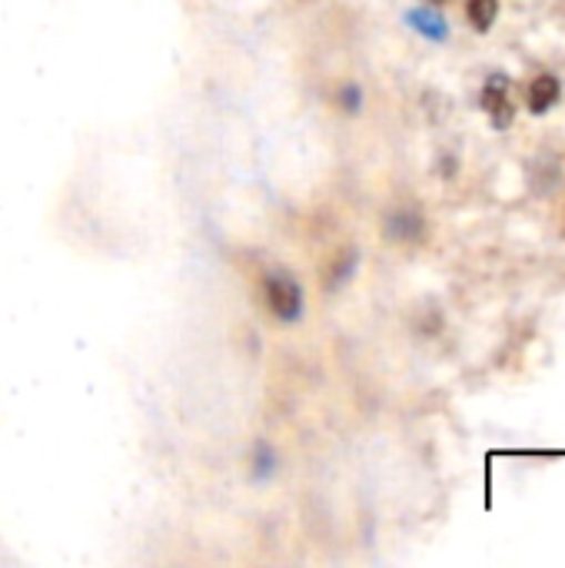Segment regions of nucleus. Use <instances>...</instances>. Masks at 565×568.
Segmentation results:
<instances>
[{
	"instance_id": "1",
	"label": "nucleus",
	"mask_w": 565,
	"mask_h": 568,
	"mask_svg": "<svg viewBox=\"0 0 565 568\" xmlns=\"http://www.w3.org/2000/svg\"><path fill=\"white\" fill-rule=\"evenodd\" d=\"M266 306L280 323H296L303 316V286L290 273H270L263 280Z\"/></svg>"
},
{
	"instance_id": "2",
	"label": "nucleus",
	"mask_w": 565,
	"mask_h": 568,
	"mask_svg": "<svg viewBox=\"0 0 565 568\" xmlns=\"http://www.w3.org/2000/svg\"><path fill=\"white\" fill-rule=\"evenodd\" d=\"M483 110L490 113V123L496 130H509L513 120H516V90H513V80L506 73H493L486 83H483V97H480Z\"/></svg>"
},
{
	"instance_id": "3",
	"label": "nucleus",
	"mask_w": 565,
	"mask_h": 568,
	"mask_svg": "<svg viewBox=\"0 0 565 568\" xmlns=\"http://www.w3.org/2000/svg\"><path fill=\"white\" fill-rule=\"evenodd\" d=\"M559 97H563L559 77H556V73H539V77L529 83V90H526V106H529V113L543 116V113H549V110L559 103Z\"/></svg>"
},
{
	"instance_id": "4",
	"label": "nucleus",
	"mask_w": 565,
	"mask_h": 568,
	"mask_svg": "<svg viewBox=\"0 0 565 568\" xmlns=\"http://www.w3.org/2000/svg\"><path fill=\"white\" fill-rule=\"evenodd\" d=\"M406 23H410L420 37H426V40H446V37H450L446 17H443L440 10H433V7L410 10V13H406Z\"/></svg>"
},
{
	"instance_id": "5",
	"label": "nucleus",
	"mask_w": 565,
	"mask_h": 568,
	"mask_svg": "<svg viewBox=\"0 0 565 568\" xmlns=\"http://www.w3.org/2000/svg\"><path fill=\"white\" fill-rule=\"evenodd\" d=\"M386 233H390L393 240L413 243V240L423 236V216L413 213V210H400V213H393V216L386 220Z\"/></svg>"
},
{
	"instance_id": "6",
	"label": "nucleus",
	"mask_w": 565,
	"mask_h": 568,
	"mask_svg": "<svg viewBox=\"0 0 565 568\" xmlns=\"http://www.w3.org/2000/svg\"><path fill=\"white\" fill-rule=\"evenodd\" d=\"M500 17V0H466V20L473 23V30L486 33Z\"/></svg>"
},
{
	"instance_id": "7",
	"label": "nucleus",
	"mask_w": 565,
	"mask_h": 568,
	"mask_svg": "<svg viewBox=\"0 0 565 568\" xmlns=\"http://www.w3.org/2000/svg\"><path fill=\"white\" fill-rule=\"evenodd\" d=\"M270 476H273V449L260 443L253 453V479H270Z\"/></svg>"
},
{
	"instance_id": "8",
	"label": "nucleus",
	"mask_w": 565,
	"mask_h": 568,
	"mask_svg": "<svg viewBox=\"0 0 565 568\" xmlns=\"http://www.w3.org/2000/svg\"><path fill=\"white\" fill-rule=\"evenodd\" d=\"M340 103H343V110L360 113V110H363V90H360V87H343V90H340Z\"/></svg>"
},
{
	"instance_id": "9",
	"label": "nucleus",
	"mask_w": 565,
	"mask_h": 568,
	"mask_svg": "<svg viewBox=\"0 0 565 568\" xmlns=\"http://www.w3.org/2000/svg\"><path fill=\"white\" fill-rule=\"evenodd\" d=\"M426 3H430V7H443L446 0H426Z\"/></svg>"
}]
</instances>
